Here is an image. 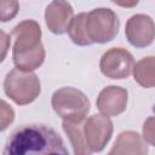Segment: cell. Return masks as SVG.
I'll list each match as a JSON object with an SVG mask.
<instances>
[{
    "label": "cell",
    "mask_w": 155,
    "mask_h": 155,
    "mask_svg": "<svg viewBox=\"0 0 155 155\" xmlns=\"http://www.w3.org/2000/svg\"><path fill=\"white\" fill-rule=\"evenodd\" d=\"M5 155L69 154L58 132L45 124H27L12 131L6 140Z\"/></svg>",
    "instance_id": "1"
},
{
    "label": "cell",
    "mask_w": 155,
    "mask_h": 155,
    "mask_svg": "<svg viewBox=\"0 0 155 155\" xmlns=\"http://www.w3.org/2000/svg\"><path fill=\"white\" fill-rule=\"evenodd\" d=\"M41 34V28L34 19L22 21L12 29L10 38L13 39L12 59L16 68L34 71L42 65L46 52Z\"/></svg>",
    "instance_id": "2"
},
{
    "label": "cell",
    "mask_w": 155,
    "mask_h": 155,
    "mask_svg": "<svg viewBox=\"0 0 155 155\" xmlns=\"http://www.w3.org/2000/svg\"><path fill=\"white\" fill-rule=\"evenodd\" d=\"M4 91L17 105H27L39 97L41 92L40 79L34 71L15 68L5 76Z\"/></svg>",
    "instance_id": "3"
},
{
    "label": "cell",
    "mask_w": 155,
    "mask_h": 155,
    "mask_svg": "<svg viewBox=\"0 0 155 155\" xmlns=\"http://www.w3.org/2000/svg\"><path fill=\"white\" fill-rule=\"evenodd\" d=\"M51 105L54 113L63 120L80 121L86 119L91 102L87 96L75 87H61L51 97Z\"/></svg>",
    "instance_id": "4"
},
{
    "label": "cell",
    "mask_w": 155,
    "mask_h": 155,
    "mask_svg": "<svg viewBox=\"0 0 155 155\" xmlns=\"http://www.w3.org/2000/svg\"><path fill=\"white\" fill-rule=\"evenodd\" d=\"M119 17L108 7H98L87 12L85 19L86 34L92 44H107L119 33Z\"/></svg>",
    "instance_id": "5"
},
{
    "label": "cell",
    "mask_w": 155,
    "mask_h": 155,
    "mask_svg": "<svg viewBox=\"0 0 155 155\" xmlns=\"http://www.w3.org/2000/svg\"><path fill=\"white\" fill-rule=\"evenodd\" d=\"M113 121L103 114H93L84 120L82 133L90 153H101L111 139Z\"/></svg>",
    "instance_id": "6"
},
{
    "label": "cell",
    "mask_w": 155,
    "mask_h": 155,
    "mask_svg": "<svg viewBox=\"0 0 155 155\" xmlns=\"http://www.w3.org/2000/svg\"><path fill=\"white\" fill-rule=\"evenodd\" d=\"M134 58L130 51L122 47H113L103 53L99 61L101 73L114 80L127 79L132 74Z\"/></svg>",
    "instance_id": "7"
},
{
    "label": "cell",
    "mask_w": 155,
    "mask_h": 155,
    "mask_svg": "<svg viewBox=\"0 0 155 155\" xmlns=\"http://www.w3.org/2000/svg\"><path fill=\"white\" fill-rule=\"evenodd\" d=\"M125 35L127 41L136 48H145L150 46L155 38L153 18L144 13L131 16L125 25Z\"/></svg>",
    "instance_id": "8"
},
{
    "label": "cell",
    "mask_w": 155,
    "mask_h": 155,
    "mask_svg": "<svg viewBox=\"0 0 155 155\" xmlns=\"http://www.w3.org/2000/svg\"><path fill=\"white\" fill-rule=\"evenodd\" d=\"M128 92L126 88L116 85L104 87L96 101L97 109L105 116H117L126 110Z\"/></svg>",
    "instance_id": "9"
},
{
    "label": "cell",
    "mask_w": 155,
    "mask_h": 155,
    "mask_svg": "<svg viewBox=\"0 0 155 155\" xmlns=\"http://www.w3.org/2000/svg\"><path fill=\"white\" fill-rule=\"evenodd\" d=\"M74 17V8L67 0H52L45 10V23L48 30L56 35L67 33L68 25Z\"/></svg>",
    "instance_id": "10"
},
{
    "label": "cell",
    "mask_w": 155,
    "mask_h": 155,
    "mask_svg": "<svg viewBox=\"0 0 155 155\" xmlns=\"http://www.w3.org/2000/svg\"><path fill=\"white\" fill-rule=\"evenodd\" d=\"M148 153V148H147V143L144 142V139L142 138V136L139 133H137L136 131H124L121 132L113 148L110 149L109 154H131V155H145Z\"/></svg>",
    "instance_id": "11"
},
{
    "label": "cell",
    "mask_w": 155,
    "mask_h": 155,
    "mask_svg": "<svg viewBox=\"0 0 155 155\" xmlns=\"http://www.w3.org/2000/svg\"><path fill=\"white\" fill-rule=\"evenodd\" d=\"M134 81L144 88L155 86V59L153 56L144 57L134 63L132 69Z\"/></svg>",
    "instance_id": "12"
},
{
    "label": "cell",
    "mask_w": 155,
    "mask_h": 155,
    "mask_svg": "<svg viewBox=\"0 0 155 155\" xmlns=\"http://www.w3.org/2000/svg\"><path fill=\"white\" fill-rule=\"evenodd\" d=\"M85 120V119H84ZM84 120L80 121H69V120H63L62 127L65 134L68 136L70 144L73 147V153L75 155H88L91 154L90 150L87 149L84 133H82V124Z\"/></svg>",
    "instance_id": "13"
},
{
    "label": "cell",
    "mask_w": 155,
    "mask_h": 155,
    "mask_svg": "<svg viewBox=\"0 0 155 155\" xmlns=\"http://www.w3.org/2000/svg\"><path fill=\"white\" fill-rule=\"evenodd\" d=\"M86 15H87V12H81V13L74 16L68 25V29H67V33H68L70 40L78 46L92 45V42L90 41V39L86 34V28H85Z\"/></svg>",
    "instance_id": "14"
},
{
    "label": "cell",
    "mask_w": 155,
    "mask_h": 155,
    "mask_svg": "<svg viewBox=\"0 0 155 155\" xmlns=\"http://www.w3.org/2000/svg\"><path fill=\"white\" fill-rule=\"evenodd\" d=\"M19 11L18 0H0V22L12 21Z\"/></svg>",
    "instance_id": "15"
},
{
    "label": "cell",
    "mask_w": 155,
    "mask_h": 155,
    "mask_svg": "<svg viewBox=\"0 0 155 155\" xmlns=\"http://www.w3.org/2000/svg\"><path fill=\"white\" fill-rule=\"evenodd\" d=\"M15 120L13 108L4 99H0V132L7 130Z\"/></svg>",
    "instance_id": "16"
},
{
    "label": "cell",
    "mask_w": 155,
    "mask_h": 155,
    "mask_svg": "<svg viewBox=\"0 0 155 155\" xmlns=\"http://www.w3.org/2000/svg\"><path fill=\"white\" fill-rule=\"evenodd\" d=\"M142 138L149 145L155 144V126H154V116H149L143 124V136Z\"/></svg>",
    "instance_id": "17"
},
{
    "label": "cell",
    "mask_w": 155,
    "mask_h": 155,
    "mask_svg": "<svg viewBox=\"0 0 155 155\" xmlns=\"http://www.w3.org/2000/svg\"><path fill=\"white\" fill-rule=\"evenodd\" d=\"M11 46V38L7 33L0 29V63L4 62V59L7 56V52Z\"/></svg>",
    "instance_id": "18"
},
{
    "label": "cell",
    "mask_w": 155,
    "mask_h": 155,
    "mask_svg": "<svg viewBox=\"0 0 155 155\" xmlns=\"http://www.w3.org/2000/svg\"><path fill=\"white\" fill-rule=\"evenodd\" d=\"M113 4H115L116 6L124 7V8H132L136 7L139 2V0H110Z\"/></svg>",
    "instance_id": "19"
}]
</instances>
